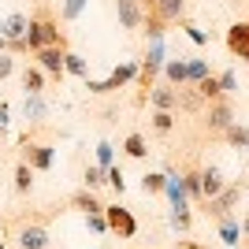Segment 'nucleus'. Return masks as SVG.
Here are the masks:
<instances>
[{"label": "nucleus", "mask_w": 249, "mask_h": 249, "mask_svg": "<svg viewBox=\"0 0 249 249\" xmlns=\"http://www.w3.org/2000/svg\"><path fill=\"white\" fill-rule=\"evenodd\" d=\"M227 186V178H223V171H219V167H201V194H205V201L208 197H216L219 190Z\"/></svg>", "instance_id": "obj_15"}, {"label": "nucleus", "mask_w": 249, "mask_h": 249, "mask_svg": "<svg viewBox=\"0 0 249 249\" xmlns=\"http://www.w3.org/2000/svg\"><path fill=\"white\" fill-rule=\"evenodd\" d=\"M178 178H182V190H186L190 201H205V194H201V164H186L182 171H178Z\"/></svg>", "instance_id": "obj_13"}, {"label": "nucleus", "mask_w": 249, "mask_h": 249, "mask_svg": "<svg viewBox=\"0 0 249 249\" xmlns=\"http://www.w3.org/2000/svg\"><path fill=\"white\" fill-rule=\"evenodd\" d=\"M0 52H8V37L4 34H0Z\"/></svg>", "instance_id": "obj_42"}, {"label": "nucleus", "mask_w": 249, "mask_h": 249, "mask_svg": "<svg viewBox=\"0 0 249 249\" xmlns=\"http://www.w3.org/2000/svg\"><path fill=\"white\" fill-rule=\"evenodd\" d=\"M104 219H108V231L119 234V238H134L138 234V219L123 205H104Z\"/></svg>", "instance_id": "obj_7"}, {"label": "nucleus", "mask_w": 249, "mask_h": 249, "mask_svg": "<svg viewBox=\"0 0 249 249\" xmlns=\"http://www.w3.org/2000/svg\"><path fill=\"white\" fill-rule=\"evenodd\" d=\"M242 234H246V238H249V216L242 219Z\"/></svg>", "instance_id": "obj_41"}, {"label": "nucleus", "mask_w": 249, "mask_h": 249, "mask_svg": "<svg viewBox=\"0 0 249 249\" xmlns=\"http://www.w3.org/2000/svg\"><path fill=\"white\" fill-rule=\"evenodd\" d=\"M26 22H30V19H26V15H19V11H15V15H8V19L0 22V34L8 37V45L26 37Z\"/></svg>", "instance_id": "obj_17"}, {"label": "nucleus", "mask_w": 249, "mask_h": 249, "mask_svg": "<svg viewBox=\"0 0 249 249\" xmlns=\"http://www.w3.org/2000/svg\"><path fill=\"white\" fill-rule=\"evenodd\" d=\"M22 149H26V164L34 167V171H49L52 167V156H56V149L49 145V142H22Z\"/></svg>", "instance_id": "obj_10"}, {"label": "nucleus", "mask_w": 249, "mask_h": 249, "mask_svg": "<svg viewBox=\"0 0 249 249\" xmlns=\"http://www.w3.org/2000/svg\"><path fill=\"white\" fill-rule=\"evenodd\" d=\"M246 242H249V238H246Z\"/></svg>", "instance_id": "obj_46"}, {"label": "nucleus", "mask_w": 249, "mask_h": 249, "mask_svg": "<svg viewBox=\"0 0 249 249\" xmlns=\"http://www.w3.org/2000/svg\"><path fill=\"white\" fill-rule=\"evenodd\" d=\"M63 71H67V74H78V78H86V74H89V67H86V60L78 56V52H63Z\"/></svg>", "instance_id": "obj_28"}, {"label": "nucleus", "mask_w": 249, "mask_h": 249, "mask_svg": "<svg viewBox=\"0 0 249 249\" xmlns=\"http://www.w3.org/2000/svg\"><path fill=\"white\" fill-rule=\"evenodd\" d=\"M97 160H101L104 171L112 167V145H108V142H101V145H97Z\"/></svg>", "instance_id": "obj_37"}, {"label": "nucleus", "mask_w": 249, "mask_h": 249, "mask_svg": "<svg viewBox=\"0 0 249 249\" xmlns=\"http://www.w3.org/2000/svg\"><path fill=\"white\" fill-rule=\"evenodd\" d=\"M171 227H175L178 234H190V227H194V216H190V205H178V208H171Z\"/></svg>", "instance_id": "obj_24"}, {"label": "nucleus", "mask_w": 249, "mask_h": 249, "mask_svg": "<svg viewBox=\"0 0 249 249\" xmlns=\"http://www.w3.org/2000/svg\"><path fill=\"white\" fill-rule=\"evenodd\" d=\"M63 52H67V45H49V49L34 52V60L49 78H63Z\"/></svg>", "instance_id": "obj_9"}, {"label": "nucleus", "mask_w": 249, "mask_h": 249, "mask_svg": "<svg viewBox=\"0 0 249 249\" xmlns=\"http://www.w3.org/2000/svg\"><path fill=\"white\" fill-rule=\"evenodd\" d=\"M201 249H208V246H201Z\"/></svg>", "instance_id": "obj_44"}, {"label": "nucleus", "mask_w": 249, "mask_h": 249, "mask_svg": "<svg viewBox=\"0 0 249 249\" xmlns=\"http://www.w3.org/2000/svg\"><path fill=\"white\" fill-rule=\"evenodd\" d=\"M231 123H234V101H231V97H219V101H208L205 104V112H201V126H205L208 138H223Z\"/></svg>", "instance_id": "obj_2"}, {"label": "nucleus", "mask_w": 249, "mask_h": 249, "mask_svg": "<svg viewBox=\"0 0 249 249\" xmlns=\"http://www.w3.org/2000/svg\"><path fill=\"white\" fill-rule=\"evenodd\" d=\"M149 104H153V112H175L178 108V86H167V82L153 86L149 89Z\"/></svg>", "instance_id": "obj_12"}, {"label": "nucleus", "mask_w": 249, "mask_h": 249, "mask_svg": "<svg viewBox=\"0 0 249 249\" xmlns=\"http://www.w3.org/2000/svg\"><path fill=\"white\" fill-rule=\"evenodd\" d=\"M182 19H186V0H160V4H156V15L145 19L149 41H153V37H164L167 26H175V22H182Z\"/></svg>", "instance_id": "obj_4"}, {"label": "nucleus", "mask_w": 249, "mask_h": 249, "mask_svg": "<svg viewBox=\"0 0 249 249\" xmlns=\"http://www.w3.org/2000/svg\"><path fill=\"white\" fill-rule=\"evenodd\" d=\"M123 153L130 156V160H145L149 156V142H145V134H126V142H123Z\"/></svg>", "instance_id": "obj_21"}, {"label": "nucleus", "mask_w": 249, "mask_h": 249, "mask_svg": "<svg viewBox=\"0 0 249 249\" xmlns=\"http://www.w3.org/2000/svg\"><path fill=\"white\" fill-rule=\"evenodd\" d=\"M197 93L205 97V104H208V101H219V97H223V89H219V78H216V74L201 78V82H197Z\"/></svg>", "instance_id": "obj_27"}, {"label": "nucleus", "mask_w": 249, "mask_h": 249, "mask_svg": "<svg viewBox=\"0 0 249 249\" xmlns=\"http://www.w3.org/2000/svg\"><path fill=\"white\" fill-rule=\"evenodd\" d=\"M22 112H26V119H30V123H37V119L49 112V104H45V97H41V93H26V104H22Z\"/></svg>", "instance_id": "obj_22"}, {"label": "nucleus", "mask_w": 249, "mask_h": 249, "mask_svg": "<svg viewBox=\"0 0 249 249\" xmlns=\"http://www.w3.org/2000/svg\"><path fill=\"white\" fill-rule=\"evenodd\" d=\"M208 60H186V86H197L201 78H208Z\"/></svg>", "instance_id": "obj_25"}, {"label": "nucleus", "mask_w": 249, "mask_h": 249, "mask_svg": "<svg viewBox=\"0 0 249 249\" xmlns=\"http://www.w3.org/2000/svg\"><path fill=\"white\" fill-rule=\"evenodd\" d=\"M0 126H8V104H0Z\"/></svg>", "instance_id": "obj_39"}, {"label": "nucleus", "mask_w": 249, "mask_h": 249, "mask_svg": "<svg viewBox=\"0 0 249 249\" xmlns=\"http://www.w3.org/2000/svg\"><path fill=\"white\" fill-rule=\"evenodd\" d=\"M178 249H201L197 242H178Z\"/></svg>", "instance_id": "obj_40"}, {"label": "nucleus", "mask_w": 249, "mask_h": 249, "mask_svg": "<svg viewBox=\"0 0 249 249\" xmlns=\"http://www.w3.org/2000/svg\"><path fill=\"white\" fill-rule=\"evenodd\" d=\"M15 242H19V249H49V227L45 223H19V231H15Z\"/></svg>", "instance_id": "obj_8"}, {"label": "nucleus", "mask_w": 249, "mask_h": 249, "mask_svg": "<svg viewBox=\"0 0 249 249\" xmlns=\"http://www.w3.org/2000/svg\"><path fill=\"white\" fill-rule=\"evenodd\" d=\"M164 82L167 86H186V60H164Z\"/></svg>", "instance_id": "obj_20"}, {"label": "nucleus", "mask_w": 249, "mask_h": 249, "mask_svg": "<svg viewBox=\"0 0 249 249\" xmlns=\"http://www.w3.org/2000/svg\"><path fill=\"white\" fill-rule=\"evenodd\" d=\"M82 182H86V190H101L108 178H104V167L97 164V167H86V175H82Z\"/></svg>", "instance_id": "obj_32"}, {"label": "nucleus", "mask_w": 249, "mask_h": 249, "mask_svg": "<svg viewBox=\"0 0 249 249\" xmlns=\"http://www.w3.org/2000/svg\"><path fill=\"white\" fill-rule=\"evenodd\" d=\"M71 208H78V212H86V216H97V212H104V205L97 201L93 190H78L71 197Z\"/></svg>", "instance_id": "obj_18"}, {"label": "nucleus", "mask_w": 249, "mask_h": 249, "mask_svg": "<svg viewBox=\"0 0 249 249\" xmlns=\"http://www.w3.org/2000/svg\"><path fill=\"white\" fill-rule=\"evenodd\" d=\"M22 45H26V52H37V49H49V45H67V37H63L60 22L52 19L49 11H37V15L26 22V37H22Z\"/></svg>", "instance_id": "obj_1"}, {"label": "nucleus", "mask_w": 249, "mask_h": 249, "mask_svg": "<svg viewBox=\"0 0 249 249\" xmlns=\"http://www.w3.org/2000/svg\"><path fill=\"white\" fill-rule=\"evenodd\" d=\"M45 82H49V74H45L37 63H26V67H22V89H26V93H45Z\"/></svg>", "instance_id": "obj_16"}, {"label": "nucleus", "mask_w": 249, "mask_h": 249, "mask_svg": "<svg viewBox=\"0 0 249 249\" xmlns=\"http://www.w3.org/2000/svg\"><path fill=\"white\" fill-rule=\"evenodd\" d=\"M11 71H15V60H11V52H0V82H4V78H11Z\"/></svg>", "instance_id": "obj_36"}, {"label": "nucleus", "mask_w": 249, "mask_h": 249, "mask_svg": "<svg viewBox=\"0 0 249 249\" xmlns=\"http://www.w3.org/2000/svg\"><path fill=\"white\" fill-rule=\"evenodd\" d=\"M219 89H223V97H234V89H238V78H234V71H219Z\"/></svg>", "instance_id": "obj_33"}, {"label": "nucleus", "mask_w": 249, "mask_h": 249, "mask_svg": "<svg viewBox=\"0 0 249 249\" xmlns=\"http://www.w3.org/2000/svg\"><path fill=\"white\" fill-rule=\"evenodd\" d=\"M182 30H186V37H190L194 45H205V41H208L205 30H197V26H194V22H186V19H182Z\"/></svg>", "instance_id": "obj_35"}, {"label": "nucleus", "mask_w": 249, "mask_h": 249, "mask_svg": "<svg viewBox=\"0 0 249 249\" xmlns=\"http://www.w3.org/2000/svg\"><path fill=\"white\" fill-rule=\"evenodd\" d=\"M34 167L26 164V160H22L19 167H15V190H19V194H30V186H34Z\"/></svg>", "instance_id": "obj_30"}, {"label": "nucleus", "mask_w": 249, "mask_h": 249, "mask_svg": "<svg viewBox=\"0 0 249 249\" xmlns=\"http://www.w3.org/2000/svg\"><path fill=\"white\" fill-rule=\"evenodd\" d=\"M164 186H167L164 171H145V175H142V190H145V194H164Z\"/></svg>", "instance_id": "obj_26"}, {"label": "nucleus", "mask_w": 249, "mask_h": 249, "mask_svg": "<svg viewBox=\"0 0 249 249\" xmlns=\"http://www.w3.org/2000/svg\"><path fill=\"white\" fill-rule=\"evenodd\" d=\"M115 15H119L123 30H142L145 26V11H142L138 0H115Z\"/></svg>", "instance_id": "obj_11"}, {"label": "nucleus", "mask_w": 249, "mask_h": 249, "mask_svg": "<svg viewBox=\"0 0 249 249\" xmlns=\"http://www.w3.org/2000/svg\"><path fill=\"white\" fill-rule=\"evenodd\" d=\"M246 194V182H227V186L219 190L216 197H208V201H201V212H205L208 219H227V216H234V208H238V197Z\"/></svg>", "instance_id": "obj_3"}, {"label": "nucleus", "mask_w": 249, "mask_h": 249, "mask_svg": "<svg viewBox=\"0 0 249 249\" xmlns=\"http://www.w3.org/2000/svg\"><path fill=\"white\" fill-rule=\"evenodd\" d=\"M223 45H227V52L234 56V60L249 63V19H238L227 26V37H223Z\"/></svg>", "instance_id": "obj_6"}, {"label": "nucleus", "mask_w": 249, "mask_h": 249, "mask_svg": "<svg viewBox=\"0 0 249 249\" xmlns=\"http://www.w3.org/2000/svg\"><path fill=\"white\" fill-rule=\"evenodd\" d=\"M0 138H4V126H0Z\"/></svg>", "instance_id": "obj_43"}, {"label": "nucleus", "mask_w": 249, "mask_h": 249, "mask_svg": "<svg viewBox=\"0 0 249 249\" xmlns=\"http://www.w3.org/2000/svg\"><path fill=\"white\" fill-rule=\"evenodd\" d=\"M89 227H93L97 234H104V231H108V219H104V212H97V216H89Z\"/></svg>", "instance_id": "obj_38"}, {"label": "nucleus", "mask_w": 249, "mask_h": 249, "mask_svg": "<svg viewBox=\"0 0 249 249\" xmlns=\"http://www.w3.org/2000/svg\"><path fill=\"white\" fill-rule=\"evenodd\" d=\"M138 71H142V63L126 60V63H119V67H115L104 82H86V89H89V93H101V97H104V93H115V89H123L126 82H134Z\"/></svg>", "instance_id": "obj_5"}, {"label": "nucleus", "mask_w": 249, "mask_h": 249, "mask_svg": "<svg viewBox=\"0 0 249 249\" xmlns=\"http://www.w3.org/2000/svg\"><path fill=\"white\" fill-rule=\"evenodd\" d=\"M89 4V0H63V8H60V19L63 22H74L78 15H82V8Z\"/></svg>", "instance_id": "obj_31"}, {"label": "nucleus", "mask_w": 249, "mask_h": 249, "mask_svg": "<svg viewBox=\"0 0 249 249\" xmlns=\"http://www.w3.org/2000/svg\"><path fill=\"white\" fill-rule=\"evenodd\" d=\"M216 227H219V238H223V246H227V249H234V246H238V238H242V223H238L234 216L216 219Z\"/></svg>", "instance_id": "obj_19"}, {"label": "nucleus", "mask_w": 249, "mask_h": 249, "mask_svg": "<svg viewBox=\"0 0 249 249\" xmlns=\"http://www.w3.org/2000/svg\"><path fill=\"white\" fill-rule=\"evenodd\" d=\"M223 142H227L231 149H249V126L231 123V126H227V134H223Z\"/></svg>", "instance_id": "obj_23"}, {"label": "nucleus", "mask_w": 249, "mask_h": 249, "mask_svg": "<svg viewBox=\"0 0 249 249\" xmlns=\"http://www.w3.org/2000/svg\"><path fill=\"white\" fill-rule=\"evenodd\" d=\"M234 4H238V0H234Z\"/></svg>", "instance_id": "obj_45"}, {"label": "nucleus", "mask_w": 249, "mask_h": 249, "mask_svg": "<svg viewBox=\"0 0 249 249\" xmlns=\"http://www.w3.org/2000/svg\"><path fill=\"white\" fill-rule=\"evenodd\" d=\"M153 130L160 138H167L171 130H175V112H153Z\"/></svg>", "instance_id": "obj_29"}, {"label": "nucleus", "mask_w": 249, "mask_h": 249, "mask_svg": "<svg viewBox=\"0 0 249 249\" xmlns=\"http://www.w3.org/2000/svg\"><path fill=\"white\" fill-rule=\"evenodd\" d=\"M104 178H108V186H112L115 194H123V190H126V182H123V171H119V167H108V171H104Z\"/></svg>", "instance_id": "obj_34"}, {"label": "nucleus", "mask_w": 249, "mask_h": 249, "mask_svg": "<svg viewBox=\"0 0 249 249\" xmlns=\"http://www.w3.org/2000/svg\"><path fill=\"white\" fill-rule=\"evenodd\" d=\"M178 112H186V115L205 112V97L197 93V86H178Z\"/></svg>", "instance_id": "obj_14"}]
</instances>
